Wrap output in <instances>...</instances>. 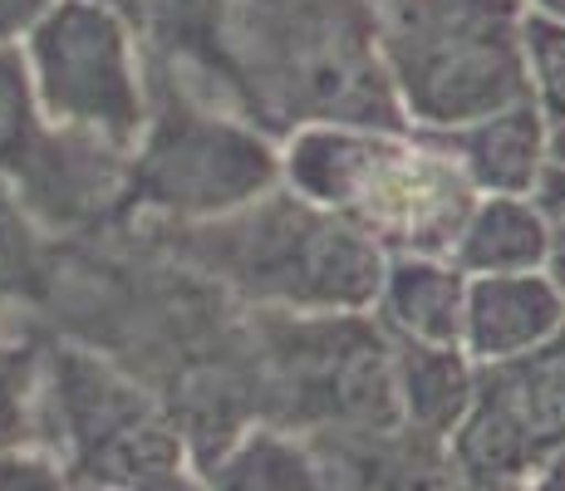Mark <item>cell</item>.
<instances>
[{
	"mask_svg": "<svg viewBox=\"0 0 565 491\" xmlns=\"http://www.w3.org/2000/svg\"><path fill=\"white\" fill-rule=\"evenodd\" d=\"M188 256L260 310L364 314L384 286L388 250L290 188H270L252 206L188 226Z\"/></svg>",
	"mask_w": 565,
	"mask_h": 491,
	"instance_id": "1",
	"label": "cell"
},
{
	"mask_svg": "<svg viewBox=\"0 0 565 491\" xmlns=\"http://www.w3.org/2000/svg\"><path fill=\"white\" fill-rule=\"evenodd\" d=\"M531 491H565V447H561V457L546 467V472L531 482Z\"/></svg>",
	"mask_w": 565,
	"mask_h": 491,
	"instance_id": "24",
	"label": "cell"
},
{
	"mask_svg": "<svg viewBox=\"0 0 565 491\" xmlns=\"http://www.w3.org/2000/svg\"><path fill=\"white\" fill-rule=\"evenodd\" d=\"M536 206H541V216H546V236H551V260H546V270H551V280L565 290V172H541V182H536Z\"/></svg>",
	"mask_w": 565,
	"mask_h": 491,
	"instance_id": "20",
	"label": "cell"
},
{
	"mask_svg": "<svg viewBox=\"0 0 565 491\" xmlns=\"http://www.w3.org/2000/svg\"><path fill=\"white\" fill-rule=\"evenodd\" d=\"M50 124L134 152L148 124L134 30L108 0H50L15 40Z\"/></svg>",
	"mask_w": 565,
	"mask_h": 491,
	"instance_id": "5",
	"label": "cell"
},
{
	"mask_svg": "<svg viewBox=\"0 0 565 491\" xmlns=\"http://www.w3.org/2000/svg\"><path fill=\"white\" fill-rule=\"evenodd\" d=\"M565 330V290L551 270H521V276H467L462 310V354L472 364L526 354Z\"/></svg>",
	"mask_w": 565,
	"mask_h": 491,
	"instance_id": "11",
	"label": "cell"
},
{
	"mask_svg": "<svg viewBox=\"0 0 565 491\" xmlns=\"http://www.w3.org/2000/svg\"><path fill=\"white\" fill-rule=\"evenodd\" d=\"M35 398L60 438V472L70 491H138L188 462L182 433L118 369L84 349H54Z\"/></svg>",
	"mask_w": 565,
	"mask_h": 491,
	"instance_id": "4",
	"label": "cell"
},
{
	"mask_svg": "<svg viewBox=\"0 0 565 491\" xmlns=\"http://www.w3.org/2000/svg\"><path fill=\"white\" fill-rule=\"evenodd\" d=\"M0 491H70V482L54 457L15 447V452H0Z\"/></svg>",
	"mask_w": 565,
	"mask_h": 491,
	"instance_id": "19",
	"label": "cell"
},
{
	"mask_svg": "<svg viewBox=\"0 0 565 491\" xmlns=\"http://www.w3.org/2000/svg\"><path fill=\"white\" fill-rule=\"evenodd\" d=\"M438 152L467 178L477 196H531L546 172V114L531 98L482 114L472 124L438 128Z\"/></svg>",
	"mask_w": 565,
	"mask_h": 491,
	"instance_id": "10",
	"label": "cell"
},
{
	"mask_svg": "<svg viewBox=\"0 0 565 491\" xmlns=\"http://www.w3.org/2000/svg\"><path fill=\"white\" fill-rule=\"evenodd\" d=\"M467 276L448 256H388L374 314L388 340L462 349Z\"/></svg>",
	"mask_w": 565,
	"mask_h": 491,
	"instance_id": "12",
	"label": "cell"
},
{
	"mask_svg": "<svg viewBox=\"0 0 565 491\" xmlns=\"http://www.w3.org/2000/svg\"><path fill=\"white\" fill-rule=\"evenodd\" d=\"M472 384H477V364L462 349L394 340L398 413H404V433H413V438L448 447L452 428L462 423L467 403H472Z\"/></svg>",
	"mask_w": 565,
	"mask_h": 491,
	"instance_id": "14",
	"label": "cell"
},
{
	"mask_svg": "<svg viewBox=\"0 0 565 491\" xmlns=\"http://www.w3.org/2000/svg\"><path fill=\"white\" fill-rule=\"evenodd\" d=\"M280 182L369 232L388 256H448L472 188L438 148L350 124H310L280 152Z\"/></svg>",
	"mask_w": 565,
	"mask_h": 491,
	"instance_id": "2",
	"label": "cell"
},
{
	"mask_svg": "<svg viewBox=\"0 0 565 491\" xmlns=\"http://www.w3.org/2000/svg\"><path fill=\"white\" fill-rule=\"evenodd\" d=\"M521 0H388L384 54L408 114L458 128L531 98Z\"/></svg>",
	"mask_w": 565,
	"mask_h": 491,
	"instance_id": "3",
	"label": "cell"
},
{
	"mask_svg": "<svg viewBox=\"0 0 565 491\" xmlns=\"http://www.w3.org/2000/svg\"><path fill=\"white\" fill-rule=\"evenodd\" d=\"M546 168L551 172H565V118H556L546 134Z\"/></svg>",
	"mask_w": 565,
	"mask_h": 491,
	"instance_id": "23",
	"label": "cell"
},
{
	"mask_svg": "<svg viewBox=\"0 0 565 491\" xmlns=\"http://www.w3.org/2000/svg\"><path fill=\"white\" fill-rule=\"evenodd\" d=\"M423 491H492V487H472V482H462V477H452V467H448V472H443L438 482L423 487Z\"/></svg>",
	"mask_w": 565,
	"mask_h": 491,
	"instance_id": "25",
	"label": "cell"
},
{
	"mask_svg": "<svg viewBox=\"0 0 565 491\" xmlns=\"http://www.w3.org/2000/svg\"><path fill=\"white\" fill-rule=\"evenodd\" d=\"M448 260L462 276H521L546 270L551 236L536 196H472Z\"/></svg>",
	"mask_w": 565,
	"mask_h": 491,
	"instance_id": "13",
	"label": "cell"
},
{
	"mask_svg": "<svg viewBox=\"0 0 565 491\" xmlns=\"http://www.w3.org/2000/svg\"><path fill=\"white\" fill-rule=\"evenodd\" d=\"M45 286V242L35 216L0 178V300H30Z\"/></svg>",
	"mask_w": 565,
	"mask_h": 491,
	"instance_id": "16",
	"label": "cell"
},
{
	"mask_svg": "<svg viewBox=\"0 0 565 491\" xmlns=\"http://www.w3.org/2000/svg\"><path fill=\"white\" fill-rule=\"evenodd\" d=\"M206 491H334L324 462L276 428L246 433L206 477Z\"/></svg>",
	"mask_w": 565,
	"mask_h": 491,
	"instance_id": "15",
	"label": "cell"
},
{
	"mask_svg": "<svg viewBox=\"0 0 565 491\" xmlns=\"http://www.w3.org/2000/svg\"><path fill=\"white\" fill-rule=\"evenodd\" d=\"M565 447V330L526 354L477 364L472 403L448 438L452 477L492 491H531Z\"/></svg>",
	"mask_w": 565,
	"mask_h": 491,
	"instance_id": "7",
	"label": "cell"
},
{
	"mask_svg": "<svg viewBox=\"0 0 565 491\" xmlns=\"http://www.w3.org/2000/svg\"><path fill=\"white\" fill-rule=\"evenodd\" d=\"M138 491H206V477L188 472V462H182V467H172V472H162V477H148Z\"/></svg>",
	"mask_w": 565,
	"mask_h": 491,
	"instance_id": "22",
	"label": "cell"
},
{
	"mask_svg": "<svg viewBox=\"0 0 565 491\" xmlns=\"http://www.w3.org/2000/svg\"><path fill=\"white\" fill-rule=\"evenodd\" d=\"M45 6L50 0H0V45H15V35H25Z\"/></svg>",
	"mask_w": 565,
	"mask_h": 491,
	"instance_id": "21",
	"label": "cell"
},
{
	"mask_svg": "<svg viewBox=\"0 0 565 491\" xmlns=\"http://www.w3.org/2000/svg\"><path fill=\"white\" fill-rule=\"evenodd\" d=\"M0 178L50 232L99 222L128 182V152L40 114L20 45H0Z\"/></svg>",
	"mask_w": 565,
	"mask_h": 491,
	"instance_id": "9",
	"label": "cell"
},
{
	"mask_svg": "<svg viewBox=\"0 0 565 491\" xmlns=\"http://www.w3.org/2000/svg\"><path fill=\"white\" fill-rule=\"evenodd\" d=\"M280 188V158L252 128L202 114L192 104H168L148 118L134 143L124 192L162 216L198 226L252 206Z\"/></svg>",
	"mask_w": 565,
	"mask_h": 491,
	"instance_id": "6",
	"label": "cell"
},
{
	"mask_svg": "<svg viewBox=\"0 0 565 491\" xmlns=\"http://www.w3.org/2000/svg\"><path fill=\"white\" fill-rule=\"evenodd\" d=\"M270 359L306 423L360 438L404 433L394 388V340L364 314H280L266 310Z\"/></svg>",
	"mask_w": 565,
	"mask_h": 491,
	"instance_id": "8",
	"label": "cell"
},
{
	"mask_svg": "<svg viewBox=\"0 0 565 491\" xmlns=\"http://www.w3.org/2000/svg\"><path fill=\"white\" fill-rule=\"evenodd\" d=\"M531 10H541V15H551V20H565V0H526Z\"/></svg>",
	"mask_w": 565,
	"mask_h": 491,
	"instance_id": "26",
	"label": "cell"
},
{
	"mask_svg": "<svg viewBox=\"0 0 565 491\" xmlns=\"http://www.w3.org/2000/svg\"><path fill=\"white\" fill-rule=\"evenodd\" d=\"M521 54H526V89L546 124L565 118V20H551L526 6L521 15Z\"/></svg>",
	"mask_w": 565,
	"mask_h": 491,
	"instance_id": "17",
	"label": "cell"
},
{
	"mask_svg": "<svg viewBox=\"0 0 565 491\" xmlns=\"http://www.w3.org/2000/svg\"><path fill=\"white\" fill-rule=\"evenodd\" d=\"M30 413H35V369L20 349L0 340V452L25 447Z\"/></svg>",
	"mask_w": 565,
	"mask_h": 491,
	"instance_id": "18",
	"label": "cell"
}]
</instances>
